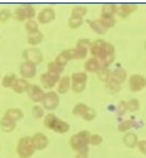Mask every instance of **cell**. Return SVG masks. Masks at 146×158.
Returning <instances> with one entry per match:
<instances>
[{
  "instance_id": "obj_2",
  "label": "cell",
  "mask_w": 146,
  "mask_h": 158,
  "mask_svg": "<svg viewBox=\"0 0 146 158\" xmlns=\"http://www.w3.org/2000/svg\"><path fill=\"white\" fill-rule=\"evenodd\" d=\"M89 140H90V133L86 130H82L69 139V145L74 151H77V153L88 156L89 145H90Z\"/></svg>"
},
{
  "instance_id": "obj_10",
  "label": "cell",
  "mask_w": 146,
  "mask_h": 158,
  "mask_svg": "<svg viewBox=\"0 0 146 158\" xmlns=\"http://www.w3.org/2000/svg\"><path fill=\"white\" fill-rule=\"evenodd\" d=\"M55 17H56V14H55V10L52 7H45V9H43L42 11L37 15L38 22L42 23V24L50 23L51 21L55 20Z\"/></svg>"
},
{
  "instance_id": "obj_38",
  "label": "cell",
  "mask_w": 146,
  "mask_h": 158,
  "mask_svg": "<svg viewBox=\"0 0 146 158\" xmlns=\"http://www.w3.org/2000/svg\"><path fill=\"white\" fill-rule=\"evenodd\" d=\"M85 86H86V83H78V81H71V89L79 94V93H83L85 90Z\"/></svg>"
},
{
  "instance_id": "obj_32",
  "label": "cell",
  "mask_w": 146,
  "mask_h": 158,
  "mask_svg": "<svg viewBox=\"0 0 146 158\" xmlns=\"http://www.w3.org/2000/svg\"><path fill=\"white\" fill-rule=\"evenodd\" d=\"M116 10H117V5H113V4H107L102 6V11H101V15H107V16H115L116 14Z\"/></svg>"
},
{
  "instance_id": "obj_50",
  "label": "cell",
  "mask_w": 146,
  "mask_h": 158,
  "mask_svg": "<svg viewBox=\"0 0 146 158\" xmlns=\"http://www.w3.org/2000/svg\"><path fill=\"white\" fill-rule=\"evenodd\" d=\"M0 78H1V77H0Z\"/></svg>"
},
{
  "instance_id": "obj_46",
  "label": "cell",
  "mask_w": 146,
  "mask_h": 158,
  "mask_svg": "<svg viewBox=\"0 0 146 158\" xmlns=\"http://www.w3.org/2000/svg\"><path fill=\"white\" fill-rule=\"evenodd\" d=\"M138 147H139V151H140L141 153L146 155V140H141V141H139Z\"/></svg>"
},
{
  "instance_id": "obj_11",
  "label": "cell",
  "mask_w": 146,
  "mask_h": 158,
  "mask_svg": "<svg viewBox=\"0 0 146 158\" xmlns=\"http://www.w3.org/2000/svg\"><path fill=\"white\" fill-rule=\"evenodd\" d=\"M27 93H28V96L31 98V100L33 102H42L43 98L45 95L43 89L38 85H29Z\"/></svg>"
},
{
  "instance_id": "obj_12",
  "label": "cell",
  "mask_w": 146,
  "mask_h": 158,
  "mask_svg": "<svg viewBox=\"0 0 146 158\" xmlns=\"http://www.w3.org/2000/svg\"><path fill=\"white\" fill-rule=\"evenodd\" d=\"M138 9L136 5L134 4H123V5H119L117 6V10H116V14L122 17V19H127L129 15H131L135 10Z\"/></svg>"
},
{
  "instance_id": "obj_18",
  "label": "cell",
  "mask_w": 146,
  "mask_h": 158,
  "mask_svg": "<svg viewBox=\"0 0 146 158\" xmlns=\"http://www.w3.org/2000/svg\"><path fill=\"white\" fill-rule=\"evenodd\" d=\"M4 117L10 119V120L17 122V120H20V119L23 117V112H22V110H20V108H9V110L5 112Z\"/></svg>"
},
{
  "instance_id": "obj_21",
  "label": "cell",
  "mask_w": 146,
  "mask_h": 158,
  "mask_svg": "<svg viewBox=\"0 0 146 158\" xmlns=\"http://www.w3.org/2000/svg\"><path fill=\"white\" fill-rule=\"evenodd\" d=\"M0 128H1L4 131H6V133H11V131L16 128V122L2 117V118L0 119Z\"/></svg>"
},
{
  "instance_id": "obj_34",
  "label": "cell",
  "mask_w": 146,
  "mask_h": 158,
  "mask_svg": "<svg viewBox=\"0 0 146 158\" xmlns=\"http://www.w3.org/2000/svg\"><path fill=\"white\" fill-rule=\"evenodd\" d=\"M106 88H107V90H108L111 94H117V93L119 91V89H121V84L113 81L112 79L110 78V80L106 83Z\"/></svg>"
},
{
  "instance_id": "obj_26",
  "label": "cell",
  "mask_w": 146,
  "mask_h": 158,
  "mask_svg": "<svg viewBox=\"0 0 146 158\" xmlns=\"http://www.w3.org/2000/svg\"><path fill=\"white\" fill-rule=\"evenodd\" d=\"M88 55V49L82 48V46H77L73 48V59L74 60H83Z\"/></svg>"
},
{
  "instance_id": "obj_30",
  "label": "cell",
  "mask_w": 146,
  "mask_h": 158,
  "mask_svg": "<svg viewBox=\"0 0 146 158\" xmlns=\"http://www.w3.org/2000/svg\"><path fill=\"white\" fill-rule=\"evenodd\" d=\"M96 73H98L99 79H100L101 81H104V83H107V81L110 80V78H111V71H110L108 68L101 67Z\"/></svg>"
},
{
  "instance_id": "obj_36",
  "label": "cell",
  "mask_w": 146,
  "mask_h": 158,
  "mask_svg": "<svg viewBox=\"0 0 146 158\" xmlns=\"http://www.w3.org/2000/svg\"><path fill=\"white\" fill-rule=\"evenodd\" d=\"M140 107V102L138 99H131L127 102V110L130 112H136Z\"/></svg>"
},
{
  "instance_id": "obj_13",
  "label": "cell",
  "mask_w": 146,
  "mask_h": 158,
  "mask_svg": "<svg viewBox=\"0 0 146 158\" xmlns=\"http://www.w3.org/2000/svg\"><path fill=\"white\" fill-rule=\"evenodd\" d=\"M32 141H33V146L35 150H44L48 143H49V139L46 135H44L42 133H37L32 136Z\"/></svg>"
},
{
  "instance_id": "obj_35",
  "label": "cell",
  "mask_w": 146,
  "mask_h": 158,
  "mask_svg": "<svg viewBox=\"0 0 146 158\" xmlns=\"http://www.w3.org/2000/svg\"><path fill=\"white\" fill-rule=\"evenodd\" d=\"M89 106L88 105H85V103H77L74 107H73V110H72V113L74 114V116H83L84 112L86 111V108H88Z\"/></svg>"
},
{
  "instance_id": "obj_48",
  "label": "cell",
  "mask_w": 146,
  "mask_h": 158,
  "mask_svg": "<svg viewBox=\"0 0 146 158\" xmlns=\"http://www.w3.org/2000/svg\"><path fill=\"white\" fill-rule=\"evenodd\" d=\"M76 158H88V156L86 155H79V153H77Z\"/></svg>"
},
{
  "instance_id": "obj_42",
  "label": "cell",
  "mask_w": 146,
  "mask_h": 158,
  "mask_svg": "<svg viewBox=\"0 0 146 158\" xmlns=\"http://www.w3.org/2000/svg\"><path fill=\"white\" fill-rule=\"evenodd\" d=\"M131 125H133V122L131 120H124V122H122L119 125H118V131H128L130 128H131Z\"/></svg>"
},
{
  "instance_id": "obj_8",
  "label": "cell",
  "mask_w": 146,
  "mask_h": 158,
  "mask_svg": "<svg viewBox=\"0 0 146 158\" xmlns=\"http://www.w3.org/2000/svg\"><path fill=\"white\" fill-rule=\"evenodd\" d=\"M61 77L57 76V74H52L50 72H46V73H43L40 76V81H42L43 86L45 89H52L56 84H59Z\"/></svg>"
},
{
  "instance_id": "obj_33",
  "label": "cell",
  "mask_w": 146,
  "mask_h": 158,
  "mask_svg": "<svg viewBox=\"0 0 146 158\" xmlns=\"http://www.w3.org/2000/svg\"><path fill=\"white\" fill-rule=\"evenodd\" d=\"M83 19L82 17H77V16H71V19L68 20V27L72 29H77L82 26Z\"/></svg>"
},
{
  "instance_id": "obj_17",
  "label": "cell",
  "mask_w": 146,
  "mask_h": 158,
  "mask_svg": "<svg viewBox=\"0 0 146 158\" xmlns=\"http://www.w3.org/2000/svg\"><path fill=\"white\" fill-rule=\"evenodd\" d=\"M29 85H31V84L27 81V79L17 78L16 79V81H15V84H14V86H12V89H14V91H15V93H17V94H22V93H24V91H27V90H28Z\"/></svg>"
},
{
  "instance_id": "obj_19",
  "label": "cell",
  "mask_w": 146,
  "mask_h": 158,
  "mask_svg": "<svg viewBox=\"0 0 146 158\" xmlns=\"http://www.w3.org/2000/svg\"><path fill=\"white\" fill-rule=\"evenodd\" d=\"M69 89H71V77L63 76L57 84V91L60 94H66Z\"/></svg>"
},
{
  "instance_id": "obj_15",
  "label": "cell",
  "mask_w": 146,
  "mask_h": 158,
  "mask_svg": "<svg viewBox=\"0 0 146 158\" xmlns=\"http://www.w3.org/2000/svg\"><path fill=\"white\" fill-rule=\"evenodd\" d=\"M111 79L118 84H122L124 83V80L127 79V72L125 69L118 67V68H115L112 72H111Z\"/></svg>"
},
{
  "instance_id": "obj_20",
  "label": "cell",
  "mask_w": 146,
  "mask_h": 158,
  "mask_svg": "<svg viewBox=\"0 0 146 158\" xmlns=\"http://www.w3.org/2000/svg\"><path fill=\"white\" fill-rule=\"evenodd\" d=\"M123 142H124L125 146L134 148V147H136V146H138L139 140H138L136 134H134V133H127L124 136H123Z\"/></svg>"
},
{
  "instance_id": "obj_28",
  "label": "cell",
  "mask_w": 146,
  "mask_h": 158,
  "mask_svg": "<svg viewBox=\"0 0 146 158\" xmlns=\"http://www.w3.org/2000/svg\"><path fill=\"white\" fill-rule=\"evenodd\" d=\"M16 79H17V77L15 74H7V76H5L4 78L1 79V85L4 88H12L15 81H16Z\"/></svg>"
},
{
  "instance_id": "obj_24",
  "label": "cell",
  "mask_w": 146,
  "mask_h": 158,
  "mask_svg": "<svg viewBox=\"0 0 146 158\" xmlns=\"http://www.w3.org/2000/svg\"><path fill=\"white\" fill-rule=\"evenodd\" d=\"M44 39V35H43L42 32H37V33H34V34H28V38H27V41H28V44H31V45H38V44H40Z\"/></svg>"
},
{
  "instance_id": "obj_43",
  "label": "cell",
  "mask_w": 146,
  "mask_h": 158,
  "mask_svg": "<svg viewBox=\"0 0 146 158\" xmlns=\"http://www.w3.org/2000/svg\"><path fill=\"white\" fill-rule=\"evenodd\" d=\"M11 17V11L7 9H2L0 10V22H6Z\"/></svg>"
},
{
  "instance_id": "obj_40",
  "label": "cell",
  "mask_w": 146,
  "mask_h": 158,
  "mask_svg": "<svg viewBox=\"0 0 146 158\" xmlns=\"http://www.w3.org/2000/svg\"><path fill=\"white\" fill-rule=\"evenodd\" d=\"M32 114L33 117L37 119H40L44 117V108L42 106H34L33 110H32Z\"/></svg>"
},
{
  "instance_id": "obj_37",
  "label": "cell",
  "mask_w": 146,
  "mask_h": 158,
  "mask_svg": "<svg viewBox=\"0 0 146 158\" xmlns=\"http://www.w3.org/2000/svg\"><path fill=\"white\" fill-rule=\"evenodd\" d=\"M88 12L86 6H74L72 10V16H77V17H82L83 19L84 15Z\"/></svg>"
},
{
  "instance_id": "obj_4",
  "label": "cell",
  "mask_w": 146,
  "mask_h": 158,
  "mask_svg": "<svg viewBox=\"0 0 146 158\" xmlns=\"http://www.w3.org/2000/svg\"><path fill=\"white\" fill-rule=\"evenodd\" d=\"M17 155L20 158H29L33 156V153L35 152V148L33 146V141L32 136H23L19 140L17 143V148H16Z\"/></svg>"
},
{
  "instance_id": "obj_41",
  "label": "cell",
  "mask_w": 146,
  "mask_h": 158,
  "mask_svg": "<svg viewBox=\"0 0 146 158\" xmlns=\"http://www.w3.org/2000/svg\"><path fill=\"white\" fill-rule=\"evenodd\" d=\"M102 142V136L99 135V134H93L90 135V140H89V143L93 145V146H99L100 143Z\"/></svg>"
},
{
  "instance_id": "obj_39",
  "label": "cell",
  "mask_w": 146,
  "mask_h": 158,
  "mask_svg": "<svg viewBox=\"0 0 146 158\" xmlns=\"http://www.w3.org/2000/svg\"><path fill=\"white\" fill-rule=\"evenodd\" d=\"M82 117H83L85 120H93V119L96 117V111H95L94 108H91V107H88Z\"/></svg>"
},
{
  "instance_id": "obj_23",
  "label": "cell",
  "mask_w": 146,
  "mask_h": 158,
  "mask_svg": "<svg viewBox=\"0 0 146 158\" xmlns=\"http://www.w3.org/2000/svg\"><path fill=\"white\" fill-rule=\"evenodd\" d=\"M88 23H89V27H90V28H91L94 32H96L98 34H105V32L107 31L104 26L101 24V22H100L99 20L88 21Z\"/></svg>"
},
{
  "instance_id": "obj_27",
  "label": "cell",
  "mask_w": 146,
  "mask_h": 158,
  "mask_svg": "<svg viewBox=\"0 0 146 158\" xmlns=\"http://www.w3.org/2000/svg\"><path fill=\"white\" fill-rule=\"evenodd\" d=\"M26 31L28 32V34H34V33L39 32V24H38V22L34 20H28L26 22Z\"/></svg>"
},
{
  "instance_id": "obj_29",
  "label": "cell",
  "mask_w": 146,
  "mask_h": 158,
  "mask_svg": "<svg viewBox=\"0 0 146 158\" xmlns=\"http://www.w3.org/2000/svg\"><path fill=\"white\" fill-rule=\"evenodd\" d=\"M15 20L17 21H28V17H27V12H26V6L22 5V6H19L16 10H15Z\"/></svg>"
},
{
  "instance_id": "obj_47",
  "label": "cell",
  "mask_w": 146,
  "mask_h": 158,
  "mask_svg": "<svg viewBox=\"0 0 146 158\" xmlns=\"http://www.w3.org/2000/svg\"><path fill=\"white\" fill-rule=\"evenodd\" d=\"M125 110H127V102L125 101H121L119 105H118V113L119 114H123Z\"/></svg>"
},
{
  "instance_id": "obj_9",
  "label": "cell",
  "mask_w": 146,
  "mask_h": 158,
  "mask_svg": "<svg viewBox=\"0 0 146 158\" xmlns=\"http://www.w3.org/2000/svg\"><path fill=\"white\" fill-rule=\"evenodd\" d=\"M20 73H21L22 78L24 79H31L34 78L35 74H37V66L31 63V62H27L24 61L20 66Z\"/></svg>"
},
{
  "instance_id": "obj_14",
  "label": "cell",
  "mask_w": 146,
  "mask_h": 158,
  "mask_svg": "<svg viewBox=\"0 0 146 158\" xmlns=\"http://www.w3.org/2000/svg\"><path fill=\"white\" fill-rule=\"evenodd\" d=\"M71 60H73V48H72V49L63 50L61 54H59V56L56 57L55 61L65 67V66L68 63V61H71Z\"/></svg>"
},
{
  "instance_id": "obj_7",
  "label": "cell",
  "mask_w": 146,
  "mask_h": 158,
  "mask_svg": "<svg viewBox=\"0 0 146 158\" xmlns=\"http://www.w3.org/2000/svg\"><path fill=\"white\" fill-rule=\"evenodd\" d=\"M146 86V78L140 74H133L129 77V88L131 91L136 93L143 90Z\"/></svg>"
},
{
  "instance_id": "obj_22",
  "label": "cell",
  "mask_w": 146,
  "mask_h": 158,
  "mask_svg": "<svg viewBox=\"0 0 146 158\" xmlns=\"http://www.w3.org/2000/svg\"><path fill=\"white\" fill-rule=\"evenodd\" d=\"M63 69H65V67L61 66L60 63H57L56 61H51V62L48 64V72H50V73H52V74L60 76L61 73H63Z\"/></svg>"
},
{
  "instance_id": "obj_44",
  "label": "cell",
  "mask_w": 146,
  "mask_h": 158,
  "mask_svg": "<svg viewBox=\"0 0 146 158\" xmlns=\"http://www.w3.org/2000/svg\"><path fill=\"white\" fill-rule=\"evenodd\" d=\"M26 6V12H27V17L28 20H34V15H35V9L32 5H24Z\"/></svg>"
},
{
  "instance_id": "obj_1",
  "label": "cell",
  "mask_w": 146,
  "mask_h": 158,
  "mask_svg": "<svg viewBox=\"0 0 146 158\" xmlns=\"http://www.w3.org/2000/svg\"><path fill=\"white\" fill-rule=\"evenodd\" d=\"M90 54L91 57H95L101 62L107 56H115V46L111 43H107L102 39H96L91 41Z\"/></svg>"
},
{
  "instance_id": "obj_49",
  "label": "cell",
  "mask_w": 146,
  "mask_h": 158,
  "mask_svg": "<svg viewBox=\"0 0 146 158\" xmlns=\"http://www.w3.org/2000/svg\"><path fill=\"white\" fill-rule=\"evenodd\" d=\"M145 48H146V41H145Z\"/></svg>"
},
{
  "instance_id": "obj_31",
  "label": "cell",
  "mask_w": 146,
  "mask_h": 158,
  "mask_svg": "<svg viewBox=\"0 0 146 158\" xmlns=\"http://www.w3.org/2000/svg\"><path fill=\"white\" fill-rule=\"evenodd\" d=\"M88 74L85 72H76L71 76V81H78V83H86Z\"/></svg>"
},
{
  "instance_id": "obj_6",
  "label": "cell",
  "mask_w": 146,
  "mask_h": 158,
  "mask_svg": "<svg viewBox=\"0 0 146 158\" xmlns=\"http://www.w3.org/2000/svg\"><path fill=\"white\" fill-rule=\"evenodd\" d=\"M22 57L24 59V61L27 62H31L33 64H38L43 61V54L39 49H35V48H29V49H26L23 52H22Z\"/></svg>"
},
{
  "instance_id": "obj_45",
  "label": "cell",
  "mask_w": 146,
  "mask_h": 158,
  "mask_svg": "<svg viewBox=\"0 0 146 158\" xmlns=\"http://www.w3.org/2000/svg\"><path fill=\"white\" fill-rule=\"evenodd\" d=\"M90 45H91V41L89 39H79L77 41V46H82V48H85V49L90 48Z\"/></svg>"
},
{
  "instance_id": "obj_25",
  "label": "cell",
  "mask_w": 146,
  "mask_h": 158,
  "mask_svg": "<svg viewBox=\"0 0 146 158\" xmlns=\"http://www.w3.org/2000/svg\"><path fill=\"white\" fill-rule=\"evenodd\" d=\"M100 22H101V24L104 26L106 29H108V28H112V27H115V24H116V20H115V16H107V15H101V17H100Z\"/></svg>"
},
{
  "instance_id": "obj_3",
  "label": "cell",
  "mask_w": 146,
  "mask_h": 158,
  "mask_svg": "<svg viewBox=\"0 0 146 158\" xmlns=\"http://www.w3.org/2000/svg\"><path fill=\"white\" fill-rule=\"evenodd\" d=\"M44 125H45L48 129L54 130V131H56V133H59V134H65V133L69 131V128H71L67 122L57 118V117H56L55 114H52V113H49V114L45 116V118H44Z\"/></svg>"
},
{
  "instance_id": "obj_5",
  "label": "cell",
  "mask_w": 146,
  "mask_h": 158,
  "mask_svg": "<svg viewBox=\"0 0 146 158\" xmlns=\"http://www.w3.org/2000/svg\"><path fill=\"white\" fill-rule=\"evenodd\" d=\"M59 103H60V98H59V94L55 91L45 93L42 100L43 108H45L48 111H54L55 108H57Z\"/></svg>"
},
{
  "instance_id": "obj_16",
  "label": "cell",
  "mask_w": 146,
  "mask_h": 158,
  "mask_svg": "<svg viewBox=\"0 0 146 158\" xmlns=\"http://www.w3.org/2000/svg\"><path fill=\"white\" fill-rule=\"evenodd\" d=\"M101 68V63L100 61L95 57H90L89 60H86L85 62V71L89 73H96L99 69Z\"/></svg>"
}]
</instances>
